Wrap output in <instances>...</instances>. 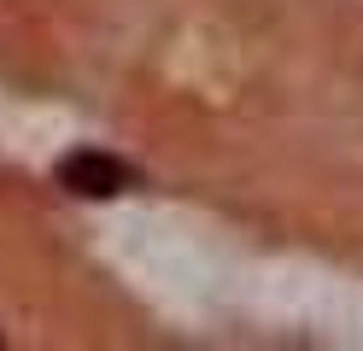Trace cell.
Returning a JSON list of instances; mask_svg holds the SVG:
<instances>
[{"label": "cell", "instance_id": "1", "mask_svg": "<svg viewBox=\"0 0 363 351\" xmlns=\"http://www.w3.org/2000/svg\"><path fill=\"white\" fill-rule=\"evenodd\" d=\"M59 187H71L77 199H118L129 187H141V176H135L123 158H111L100 147H82L71 158H59Z\"/></svg>", "mask_w": 363, "mask_h": 351}]
</instances>
